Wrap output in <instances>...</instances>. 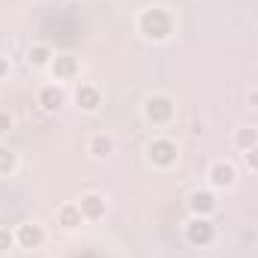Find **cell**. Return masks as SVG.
<instances>
[{"instance_id":"1","label":"cell","mask_w":258,"mask_h":258,"mask_svg":"<svg viewBox=\"0 0 258 258\" xmlns=\"http://www.w3.org/2000/svg\"><path fill=\"white\" fill-rule=\"evenodd\" d=\"M138 27L150 42H165L171 36V30H174V21H171V15L165 9L153 6V9H144V15L138 18Z\"/></svg>"},{"instance_id":"2","label":"cell","mask_w":258,"mask_h":258,"mask_svg":"<svg viewBox=\"0 0 258 258\" xmlns=\"http://www.w3.org/2000/svg\"><path fill=\"white\" fill-rule=\"evenodd\" d=\"M216 237V228L207 216H195L192 222H186V240L192 246H210Z\"/></svg>"},{"instance_id":"3","label":"cell","mask_w":258,"mask_h":258,"mask_svg":"<svg viewBox=\"0 0 258 258\" xmlns=\"http://www.w3.org/2000/svg\"><path fill=\"white\" fill-rule=\"evenodd\" d=\"M147 156H150V162H153V165L168 168V165H174V162H177V144H174V141H168V138H156V141L147 147Z\"/></svg>"},{"instance_id":"4","label":"cell","mask_w":258,"mask_h":258,"mask_svg":"<svg viewBox=\"0 0 258 258\" xmlns=\"http://www.w3.org/2000/svg\"><path fill=\"white\" fill-rule=\"evenodd\" d=\"M144 114H147L150 123H168L174 117V102L168 96H153V99H147Z\"/></svg>"},{"instance_id":"5","label":"cell","mask_w":258,"mask_h":258,"mask_svg":"<svg viewBox=\"0 0 258 258\" xmlns=\"http://www.w3.org/2000/svg\"><path fill=\"white\" fill-rule=\"evenodd\" d=\"M15 240L24 246V249H39L42 243H45V231L36 225V222H24L21 228H18V234H15Z\"/></svg>"},{"instance_id":"6","label":"cell","mask_w":258,"mask_h":258,"mask_svg":"<svg viewBox=\"0 0 258 258\" xmlns=\"http://www.w3.org/2000/svg\"><path fill=\"white\" fill-rule=\"evenodd\" d=\"M189 207H192L195 216H207V213L216 210V195L210 189H198V192L189 195Z\"/></svg>"},{"instance_id":"7","label":"cell","mask_w":258,"mask_h":258,"mask_svg":"<svg viewBox=\"0 0 258 258\" xmlns=\"http://www.w3.org/2000/svg\"><path fill=\"white\" fill-rule=\"evenodd\" d=\"M75 102H78L84 111H96V108L102 105V93H99L93 84H81V87L75 90Z\"/></svg>"},{"instance_id":"8","label":"cell","mask_w":258,"mask_h":258,"mask_svg":"<svg viewBox=\"0 0 258 258\" xmlns=\"http://www.w3.org/2000/svg\"><path fill=\"white\" fill-rule=\"evenodd\" d=\"M210 183H213L216 189H228V186L234 183V165H228V162H216V165L210 168Z\"/></svg>"},{"instance_id":"9","label":"cell","mask_w":258,"mask_h":258,"mask_svg":"<svg viewBox=\"0 0 258 258\" xmlns=\"http://www.w3.org/2000/svg\"><path fill=\"white\" fill-rule=\"evenodd\" d=\"M63 90L57 87V84H48V87H42L39 90V105L45 108V111H57L60 105H63Z\"/></svg>"},{"instance_id":"10","label":"cell","mask_w":258,"mask_h":258,"mask_svg":"<svg viewBox=\"0 0 258 258\" xmlns=\"http://www.w3.org/2000/svg\"><path fill=\"white\" fill-rule=\"evenodd\" d=\"M78 72V60L72 57V54H60V57H54L51 60V75L60 81V78H72Z\"/></svg>"},{"instance_id":"11","label":"cell","mask_w":258,"mask_h":258,"mask_svg":"<svg viewBox=\"0 0 258 258\" xmlns=\"http://www.w3.org/2000/svg\"><path fill=\"white\" fill-rule=\"evenodd\" d=\"M78 207H81V216H84V219H99V216L105 213V201H102V198H99L96 192L84 195Z\"/></svg>"},{"instance_id":"12","label":"cell","mask_w":258,"mask_h":258,"mask_svg":"<svg viewBox=\"0 0 258 258\" xmlns=\"http://www.w3.org/2000/svg\"><path fill=\"white\" fill-rule=\"evenodd\" d=\"M57 219H60V225H63V228H78L84 216H81V207H78V204H66V207H60Z\"/></svg>"},{"instance_id":"13","label":"cell","mask_w":258,"mask_h":258,"mask_svg":"<svg viewBox=\"0 0 258 258\" xmlns=\"http://www.w3.org/2000/svg\"><path fill=\"white\" fill-rule=\"evenodd\" d=\"M111 150H114V141H111L108 135H96V138L90 141V153H93L96 159H105Z\"/></svg>"},{"instance_id":"14","label":"cell","mask_w":258,"mask_h":258,"mask_svg":"<svg viewBox=\"0 0 258 258\" xmlns=\"http://www.w3.org/2000/svg\"><path fill=\"white\" fill-rule=\"evenodd\" d=\"M51 60H54V54H51L48 45H33L30 48V63L33 66H51Z\"/></svg>"},{"instance_id":"15","label":"cell","mask_w":258,"mask_h":258,"mask_svg":"<svg viewBox=\"0 0 258 258\" xmlns=\"http://www.w3.org/2000/svg\"><path fill=\"white\" fill-rule=\"evenodd\" d=\"M234 144L240 147V150H249V147H255L258 144V129H240L237 135H234Z\"/></svg>"},{"instance_id":"16","label":"cell","mask_w":258,"mask_h":258,"mask_svg":"<svg viewBox=\"0 0 258 258\" xmlns=\"http://www.w3.org/2000/svg\"><path fill=\"white\" fill-rule=\"evenodd\" d=\"M15 168V153L9 147H0V174H12Z\"/></svg>"},{"instance_id":"17","label":"cell","mask_w":258,"mask_h":258,"mask_svg":"<svg viewBox=\"0 0 258 258\" xmlns=\"http://www.w3.org/2000/svg\"><path fill=\"white\" fill-rule=\"evenodd\" d=\"M12 243H15V234L9 228H0V252H9Z\"/></svg>"},{"instance_id":"18","label":"cell","mask_w":258,"mask_h":258,"mask_svg":"<svg viewBox=\"0 0 258 258\" xmlns=\"http://www.w3.org/2000/svg\"><path fill=\"white\" fill-rule=\"evenodd\" d=\"M243 156H246V165L258 171V144L255 147H249V150H243Z\"/></svg>"},{"instance_id":"19","label":"cell","mask_w":258,"mask_h":258,"mask_svg":"<svg viewBox=\"0 0 258 258\" xmlns=\"http://www.w3.org/2000/svg\"><path fill=\"white\" fill-rule=\"evenodd\" d=\"M12 129V117H9V111H0V135H6Z\"/></svg>"},{"instance_id":"20","label":"cell","mask_w":258,"mask_h":258,"mask_svg":"<svg viewBox=\"0 0 258 258\" xmlns=\"http://www.w3.org/2000/svg\"><path fill=\"white\" fill-rule=\"evenodd\" d=\"M6 75H9V60L0 57V78H6Z\"/></svg>"}]
</instances>
